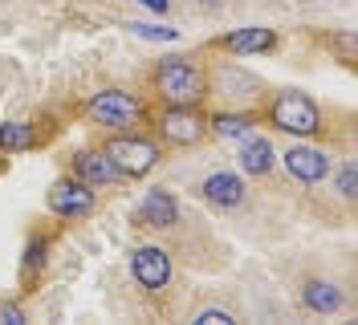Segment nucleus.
I'll use <instances>...</instances> for the list:
<instances>
[{
    "label": "nucleus",
    "instance_id": "f257e3e1",
    "mask_svg": "<svg viewBox=\"0 0 358 325\" xmlns=\"http://www.w3.org/2000/svg\"><path fill=\"white\" fill-rule=\"evenodd\" d=\"M155 86L163 94V102H171V106H196L203 98V89H208L203 86V73L187 57H171V62L159 65Z\"/></svg>",
    "mask_w": 358,
    "mask_h": 325
},
{
    "label": "nucleus",
    "instance_id": "f03ea898",
    "mask_svg": "<svg viewBox=\"0 0 358 325\" xmlns=\"http://www.w3.org/2000/svg\"><path fill=\"white\" fill-rule=\"evenodd\" d=\"M273 127L285 130V134H317L322 130V114H317V106H313L306 94L285 89L273 102Z\"/></svg>",
    "mask_w": 358,
    "mask_h": 325
},
{
    "label": "nucleus",
    "instance_id": "7ed1b4c3",
    "mask_svg": "<svg viewBox=\"0 0 358 325\" xmlns=\"http://www.w3.org/2000/svg\"><path fill=\"white\" fill-rule=\"evenodd\" d=\"M106 154H110V163L118 167L122 175H147L151 167L159 163V151L147 143V138H114L110 147H106Z\"/></svg>",
    "mask_w": 358,
    "mask_h": 325
},
{
    "label": "nucleus",
    "instance_id": "20e7f679",
    "mask_svg": "<svg viewBox=\"0 0 358 325\" xmlns=\"http://www.w3.org/2000/svg\"><path fill=\"white\" fill-rule=\"evenodd\" d=\"M131 273L143 289L159 293V289H167V281H171V257H167L163 248H134Z\"/></svg>",
    "mask_w": 358,
    "mask_h": 325
},
{
    "label": "nucleus",
    "instance_id": "39448f33",
    "mask_svg": "<svg viewBox=\"0 0 358 325\" xmlns=\"http://www.w3.org/2000/svg\"><path fill=\"white\" fill-rule=\"evenodd\" d=\"M90 114L102 122V127H131L134 118H138V102H134L131 94H122V89H102L94 102H90Z\"/></svg>",
    "mask_w": 358,
    "mask_h": 325
},
{
    "label": "nucleus",
    "instance_id": "423d86ee",
    "mask_svg": "<svg viewBox=\"0 0 358 325\" xmlns=\"http://www.w3.org/2000/svg\"><path fill=\"white\" fill-rule=\"evenodd\" d=\"M49 208L66 219L90 216V212H94V192H90L82 179H78V183H57V187L49 192Z\"/></svg>",
    "mask_w": 358,
    "mask_h": 325
},
{
    "label": "nucleus",
    "instance_id": "0eeeda50",
    "mask_svg": "<svg viewBox=\"0 0 358 325\" xmlns=\"http://www.w3.org/2000/svg\"><path fill=\"white\" fill-rule=\"evenodd\" d=\"M203 199L212 203V208H241L245 203V179L241 175H232V171H216V175H208L203 179Z\"/></svg>",
    "mask_w": 358,
    "mask_h": 325
},
{
    "label": "nucleus",
    "instance_id": "6e6552de",
    "mask_svg": "<svg viewBox=\"0 0 358 325\" xmlns=\"http://www.w3.org/2000/svg\"><path fill=\"white\" fill-rule=\"evenodd\" d=\"M159 130H163V138H167V143H179V147H192V143H200V138H203L200 118H196V114H187V106L167 110V114L159 118Z\"/></svg>",
    "mask_w": 358,
    "mask_h": 325
},
{
    "label": "nucleus",
    "instance_id": "1a4fd4ad",
    "mask_svg": "<svg viewBox=\"0 0 358 325\" xmlns=\"http://www.w3.org/2000/svg\"><path fill=\"white\" fill-rule=\"evenodd\" d=\"M285 167L301 183H322L330 175V159L322 151H313V147H293V151H285Z\"/></svg>",
    "mask_w": 358,
    "mask_h": 325
},
{
    "label": "nucleus",
    "instance_id": "9d476101",
    "mask_svg": "<svg viewBox=\"0 0 358 325\" xmlns=\"http://www.w3.org/2000/svg\"><path fill=\"white\" fill-rule=\"evenodd\" d=\"M179 216V203L176 195H167L163 187H155V192L143 195V208H138V219L147 224V228H171Z\"/></svg>",
    "mask_w": 358,
    "mask_h": 325
},
{
    "label": "nucleus",
    "instance_id": "9b49d317",
    "mask_svg": "<svg viewBox=\"0 0 358 325\" xmlns=\"http://www.w3.org/2000/svg\"><path fill=\"white\" fill-rule=\"evenodd\" d=\"M78 175L86 187H106V183H118L122 171L110 163V154H82L78 159Z\"/></svg>",
    "mask_w": 358,
    "mask_h": 325
},
{
    "label": "nucleus",
    "instance_id": "f8f14e48",
    "mask_svg": "<svg viewBox=\"0 0 358 325\" xmlns=\"http://www.w3.org/2000/svg\"><path fill=\"white\" fill-rule=\"evenodd\" d=\"M273 29H241V33H228L224 37V45L232 49V53H265V49H273Z\"/></svg>",
    "mask_w": 358,
    "mask_h": 325
},
{
    "label": "nucleus",
    "instance_id": "ddd939ff",
    "mask_svg": "<svg viewBox=\"0 0 358 325\" xmlns=\"http://www.w3.org/2000/svg\"><path fill=\"white\" fill-rule=\"evenodd\" d=\"M241 167L248 175L273 171V147H268V138H248L245 147H241Z\"/></svg>",
    "mask_w": 358,
    "mask_h": 325
},
{
    "label": "nucleus",
    "instance_id": "4468645a",
    "mask_svg": "<svg viewBox=\"0 0 358 325\" xmlns=\"http://www.w3.org/2000/svg\"><path fill=\"white\" fill-rule=\"evenodd\" d=\"M306 305H310L313 313H338L342 309V293H338V284L310 281L306 284Z\"/></svg>",
    "mask_w": 358,
    "mask_h": 325
},
{
    "label": "nucleus",
    "instance_id": "2eb2a0df",
    "mask_svg": "<svg viewBox=\"0 0 358 325\" xmlns=\"http://www.w3.org/2000/svg\"><path fill=\"white\" fill-rule=\"evenodd\" d=\"M37 143V130L29 122H4L0 127V151H29Z\"/></svg>",
    "mask_w": 358,
    "mask_h": 325
},
{
    "label": "nucleus",
    "instance_id": "dca6fc26",
    "mask_svg": "<svg viewBox=\"0 0 358 325\" xmlns=\"http://www.w3.org/2000/svg\"><path fill=\"white\" fill-rule=\"evenodd\" d=\"M212 127H216L220 138H245L248 134V118H241V114H220Z\"/></svg>",
    "mask_w": 358,
    "mask_h": 325
},
{
    "label": "nucleus",
    "instance_id": "f3484780",
    "mask_svg": "<svg viewBox=\"0 0 358 325\" xmlns=\"http://www.w3.org/2000/svg\"><path fill=\"white\" fill-rule=\"evenodd\" d=\"M127 29H131L134 37H147V41H176V37H179L176 29H159V24H138V21L127 24Z\"/></svg>",
    "mask_w": 358,
    "mask_h": 325
},
{
    "label": "nucleus",
    "instance_id": "a211bd4d",
    "mask_svg": "<svg viewBox=\"0 0 358 325\" xmlns=\"http://www.w3.org/2000/svg\"><path fill=\"white\" fill-rule=\"evenodd\" d=\"M196 322H203V325H228V322H232V313H224V309H203V313H196Z\"/></svg>",
    "mask_w": 358,
    "mask_h": 325
},
{
    "label": "nucleus",
    "instance_id": "6ab92c4d",
    "mask_svg": "<svg viewBox=\"0 0 358 325\" xmlns=\"http://www.w3.org/2000/svg\"><path fill=\"white\" fill-rule=\"evenodd\" d=\"M338 192L346 195V199L355 195V163H346V167H342V175H338Z\"/></svg>",
    "mask_w": 358,
    "mask_h": 325
},
{
    "label": "nucleus",
    "instance_id": "aec40b11",
    "mask_svg": "<svg viewBox=\"0 0 358 325\" xmlns=\"http://www.w3.org/2000/svg\"><path fill=\"white\" fill-rule=\"evenodd\" d=\"M0 322H8V325H24L21 305H0Z\"/></svg>",
    "mask_w": 358,
    "mask_h": 325
},
{
    "label": "nucleus",
    "instance_id": "412c9836",
    "mask_svg": "<svg viewBox=\"0 0 358 325\" xmlns=\"http://www.w3.org/2000/svg\"><path fill=\"white\" fill-rule=\"evenodd\" d=\"M24 264H29V268H33V264L41 268V264H45V244H41V240H37V244H29V252H24Z\"/></svg>",
    "mask_w": 358,
    "mask_h": 325
},
{
    "label": "nucleus",
    "instance_id": "4be33fe9",
    "mask_svg": "<svg viewBox=\"0 0 358 325\" xmlns=\"http://www.w3.org/2000/svg\"><path fill=\"white\" fill-rule=\"evenodd\" d=\"M138 4H147L151 13H167V8H171V0H138Z\"/></svg>",
    "mask_w": 358,
    "mask_h": 325
}]
</instances>
